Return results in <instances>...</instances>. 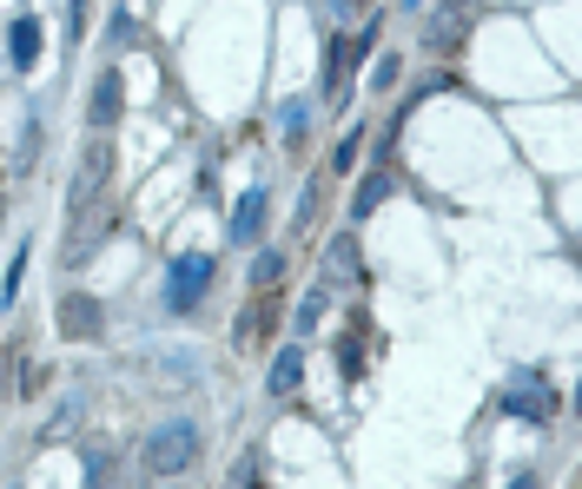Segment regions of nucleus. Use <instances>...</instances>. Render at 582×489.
<instances>
[{
  "mask_svg": "<svg viewBox=\"0 0 582 489\" xmlns=\"http://www.w3.org/2000/svg\"><path fill=\"white\" fill-rule=\"evenodd\" d=\"M139 464L152 470V477H179V470H192L199 464V424L192 417H172V424H159L152 437H146V450H139Z\"/></svg>",
  "mask_w": 582,
  "mask_h": 489,
  "instance_id": "nucleus-1",
  "label": "nucleus"
},
{
  "mask_svg": "<svg viewBox=\"0 0 582 489\" xmlns=\"http://www.w3.org/2000/svg\"><path fill=\"white\" fill-rule=\"evenodd\" d=\"M212 278H219V258H212V252H179L172 272H166V311H192V305H205Z\"/></svg>",
  "mask_w": 582,
  "mask_h": 489,
  "instance_id": "nucleus-2",
  "label": "nucleus"
},
{
  "mask_svg": "<svg viewBox=\"0 0 582 489\" xmlns=\"http://www.w3.org/2000/svg\"><path fill=\"white\" fill-rule=\"evenodd\" d=\"M106 172H113V146L93 132V146L80 152V172H73V199H66V205H73V212H86V205L106 192Z\"/></svg>",
  "mask_w": 582,
  "mask_h": 489,
  "instance_id": "nucleus-3",
  "label": "nucleus"
},
{
  "mask_svg": "<svg viewBox=\"0 0 582 489\" xmlns=\"http://www.w3.org/2000/svg\"><path fill=\"white\" fill-rule=\"evenodd\" d=\"M119 106H126V86H119V73H93V99H86V126L106 139L113 126H119Z\"/></svg>",
  "mask_w": 582,
  "mask_h": 489,
  "instance_id": "nucleus-4",
  "label": "nucleus"
},
{
  "mask_svg": "<svg viewBox=\"0 0 582 489\" xmlns=\"http://www.w3.org/2000/svg\"><path fill=\"white\" fill-rule=\"evenodd\" d=\"M272 325H278V291H258V298H252V311H239L232 344H239V351H258V344L272 338Z\"/></svg>",
  "mask_w": 582,
  "mask_h": 489,
  "instance_id": "nucleus-5",
  "label": "nucleus"
},
{
  "mask_svg": "<svg viewBox=\"0 0 582 489\" xmlns=\"http://www.w3.org/2000/svg\"><path fill=\"white\" fill-rule=\"evenodd\" d=\"M99 325H106L99 298H86V291H66V298H60V331H66V338H99Z\"/></svg>",
  "mask_w": 582,
  "mask_h": 489,
  "instance_id": "nucleus-6",
  "label": "nucleus"
},
{
  "mask_svg": "<svg viewBox=\"0 0 582 489\" xmlns=\"http://www.w3.org/2000/svg\"><path fill=\"white\" fill-rule=\"evenodd\" d=\"M504 411H510V417H550V411H557V397H543L537 371H517V378H510V391H504Z\"/></svg>",
  "mask_w": 582,
  "mask_h": 489,
  "instance_id": "nucleus-7",
  "label": "nucleus"
},
{
  "mask_svg": "<svg viewBox=\"0 0 582 489\" xmlns=\"http://www.w3.org/2000/svg\"><path fill=\"white\" fill-rule=\"evenodd\" d=\"M371 46V33L364 40H345V33H331V46H325V93L331 99H345V73H351V60Z\"/></svg>",
  "mask_w": 582,
  "mask_h": 489,
  "instance_id": "nucleus-8",
  "label": "nucleus"
},
{
  "mask_svg": "<svg viewBox=\"0 0 582 489\" xmlns=\"http://www.w3.org/2000/svg\"><path fill=\"white\" fill-rule=\"evenodd\" d=\"M298 378H305V344L292 338V344L272 358V371H265V397H278V404H285V397L298 391Z\"/></svg>",
  "mask_w": 582,
  "mask_h": 489,
  "instance_id": "nucleus-9",
  "label": "nucleus"
},
{
  "mask_svg": "<svg viewBox=\"0 0 582 489\" xmlns=\"http://www.w3.org/2000/svg\"><path fill=\"white\" fill-rule=\"evenodd\" d=\"M232 245H258L265 238V192H245L239 205H232V232H225Z\"/></svg>",
  "mask_w": 582,
  "mask_h": 489,
  "instance_id": "nucleus-10",
  "label": "nucleus"
},
{
  "mask_svg": "<svg viewBox=\"0 0 582 489\" xmlns=\"http://www.w3.org/2000/svg\"><path fill=\"white\" fill-rule=\"evenodd\" d=\"M464 33H470V0H444V13H437V26H431V46L451 53Z\"/></svg>",
  "mask_w": 582,
  "mask_h": 489,
  "instance_id": "nucleus-11",
  "label": "nucleus"
},
{
  "mask_svg": "<svg viewBox=\"0 0 582 489\" xmlns=\"http://www.w3.org/2000/svg\"><path fill=\"white\" fill-rule=\"evenodd\" d=\"M7 60H13L20 73L40 60V20H33V13H20V20H13V33H7Z\"/></svg>",
  "mask_w": 582,
  "mask_h": 489,
  "instance_id": "nucleus-12",
  "label": "nucleus"
},
{
  "mask_svg": "<svg viewBox=\"0 0 582 489\" xmlns=\"http://www.w3.org/2000/svg\"><path fill=\"white\" fill-rule=\"evenodd\" d=\"M391 185H398V179H391L384 166H378V172H364V185H358V199H351V219H371V212L391 199Z\"/></svg>",
  "mask_w": 582,
  "mask_h": 489,
  "instance_id": "nucleus-13",
  "label": "nucleus"
},
{
  "mask_svg": "<svg viewBox=\"0 0 582 489\" xmlns=\"http://www.w3.org/2000/svg\"><path fill=\"white\" fill-rule=\"evenodd\" d=\"M278 139H285V146H305V139H311V106H305V99H285V106H278Z\"/></svg>",
  "mask_w": 582,
  "mask_h": 489,
  "instance_id": "nucleus-14",
  "label": "nucleus"
},
{
  "mask_svg": "<svg viewBox=\"0 0 582 489\" xmlns=\"http://www.w3.org/2000/svg\"><path fill=\"white\" fill-rule=\"evenodd\" d=\"M345 272H358V245L351 238H331V252H325V291H338Z\"/></svg>",
  "mask_w": 582,
  "mask_h": 489,
  "instance_id": "nucleus-15",
  "label": "nucleus"
},
{
  "mask_svg": "<svg viewBox=\"0 0 582 489\" xmlns=\"http://www.w3.org/2000/svg\"><path fill=\"white\" fill-rule=\"evenodd\" d=\"M86 489H119V457L113 450H86Z\"/></svg>",
  "mask_w": 582,
  "mask_h": 489,
  "instance_id": "nucleus-16",
  "label": "nucleus"
},
{
  "mask_svg": "<svg viewBox=\"0 0 582 489\" xmlns=\"http://www.w3.org/2000/svg\"><path fill=\"white\" fill-rule=\"evenodd\" d=\"M278 278H285V252H258L252 258V285L258 291H278Z\"/></svg>",
  "mask_w": 582,
  "mask_h": 489,
  "instance_id": "nucleus-17",
  "label": "nucleus"
},
{
  "mask_svg": "<svg viewBox=\"0 0 582 489\" xmlns=\"http://www.w3.org/2000/svg\"><path fill=\"white\" fill-rule=\"evenodd\" d=\"M364 152V126H351L345 139H338V152H331V172H351V159Z\"/></svg>",
  "mask_w": 582,
  "mask_h": 489,
  "instance_id": "nucleus-18",
  "label": "nucleus"
},
{
  "mask_svg": "<svg viewBox=\"0 0 582 489\" xmlns=\"http://www.w3.org/2000/svg\"><path fill=\"white\" fill-rule=\"evenodd\" d=\"M20 278H27V245L7 258V285H0V305H13V298H20Z\"/></svg>",
  "mask_w": 582,
  "mask_h": 489,
  "instance_id": "nucleus-19",
  "label": "nucleus"
},
{
  "mask_svg": "<svg viewBox=\"0 0 582 489\" xmlns=\"http://www.w3.org/2000/svg\"><path fill=\"white\" fill-rule=\"evenodd\" d=\"M325 298H331V291H325V285H318V291H311V298H305V305H298V338H305V331H311V325H318V318H325Z\"/></svg>",
  "mask_w": 582,
  "mask_h": 489,
  "instance_id": "nucleus-20",
  "label": "nucleus"
},
{
  "mask_svg": "<svg viewBox=\"0 0 582 489\" xmlns=\"http://www.w3.org/2000/svg\"><path fill=\"white\" fill-rule=\"evenodd\" d=\"M398 73H404V66H398V53H384V60H378V73H371V86H398Z\"/></svg>",
  "mask_w": 582,
  "mask_h": 489,
  "instance_id": "nucleus-21",
  "label": "nucleus"
},
{
  "mask_svg": "<svg viewBox=\"0 0 582 489\" xmlns=\"http://www.w3.org/2000/svg\"><path fill=\"white\" fill-rule=\"evenodd\" d=\"M86 7H93V0H66V13H73L66 33H73V40H86Z\"/></svg>",
  "mask_w": 582,
  "mask_h": 489,
  "instance_id": "nucleus-22",
  "label": "nucleus"
},
{
  "mask_svg": "<svg viewBox=\"0 0 582 489\" xmlns=\"http://www.w3.org/2000/svg\"><path fill=\"white\" fill-rule=\"evenodd\" d=\"M33 159H40V126L20 132V166H33Z\"/></svg>",
  "mask_w": 582,
  "mask_h": 489,
  "instance_id": "nucleus-23",
  "label": "nucleus"
},
{
  "mask_svg": "<svg viewBox=\"0 0 582 489\" xmlns=\"http://www.w3.org/2000/svg\"><path fill=\"white\" fill-rule=\"evenodd\" d=\"M510 489H537V477H530V470H523V477H517V483H510Z\"/></svg>",
  "mask_w": 582,
  "mask_h": 489,
  "instance_id": "nucleus-24",
  "label": "nucleus"
},
{
  "mask_svg": "<svg viewBox=\"0 0 582 489\" xmlns=\"http://www.w3.org/2000/svg\"><path fill=\"white\" fill-rule=\"evenodd\" d=\"M0 212H7V185H0Z\"/></svg>",
  "mask_w": 582,
  "mask_h": 489,
  "instance_id": "nucleus-25",
  "label": "nucleus"
},
{
  "mask_svg": "<svg viewBox=\"0 0 582 489\" xmlns=\"http://www.w3.org/2000/svg\"><path fill=\"white\" fill-rule=\"evenodd\" d=\"M576 411H582V384H576Z\"/></svg>",
  "mask_w": 582,
  "mask_h": 489,
  "instance_id": "nucleus-26",
  "label": "nucleus"
},
{
  "mask_svg": "<svg viewBox=\"0 0 582 489\" xmlns=\"http://www.w3.org/2000/svg\"><path fill=\"white\" fill-rule=\"evenodd\" d=\"M159 489H179V483H159Z\"/></svg>",
  "mask_w": 582,
  "mask_h": 489,
  "instance_id": "nucleus-27",
  "label": "nucleus"
}]
</instances>
